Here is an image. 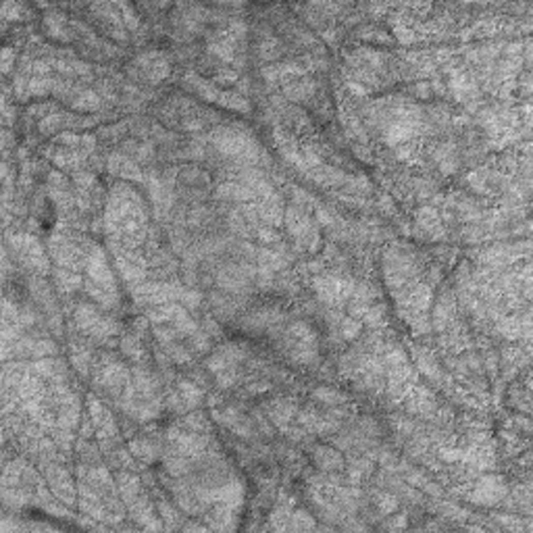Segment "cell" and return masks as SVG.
<instances>
[{
    "label": "cell",
    "mask_w": 533,
    "mask_h": 533,
    "mask_svg": "<svg viewBox=\"0 0 533 533\" xmlns=\"http://www.w3.org/2000/svg\"><path fill=\"white\" fill-rule=\"evenodd\" d=\"M292 529H313L315 527V521L310 519L306 513H296L294 517H292V525H290Z\"/></svg>",
    "instance_id": "6da1fadb"
}]
</instances>
